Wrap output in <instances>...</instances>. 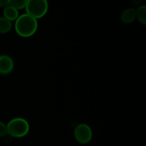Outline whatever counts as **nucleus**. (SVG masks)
<instances>
[{
    "mask_svg": "<svg viewBox=\"0 0 146 146\" xmlns=\"http://www.w3.org/2000/svg\"><path fill=\"white\" fill-rule=\"evenodd\" d=\"M7 134V125H5L4 123L0 121V137L5 136Z\"/></svg>",
    "mask_w": 146,
    "mask_h": 146,
    "instance_id": "nucleus-11",
    "label": "nucleus"
},
{
    "mask_svg": "<svg viewBox=\"0 0 146 146\" xmlns=\"http://www.w3.org/2000/svg\"><path fill=\"white\" fill-rule=\"evenodd\" d=\"M3 14H4V18H6L10 21H16L19 17L18 10L11 7V5H9L6 7L5 8H4Z\"/></svg>",
    "mask_w": 146,
    "mask_h": 146,
    "instance_id": "nucleus-7",
    "label": "nucleus"
},
{
    "mask_svg": "<svg viewBox=\"0 0 146 146\" xmlns=\"http://www.w3.org/2000/svg\"><path fill=\"white\" fill-rule=\"evenodd\" d=\"M92 131L88 125L79 124L74 130V136L76 140L81 144H86L92 138Z\"/></svg>",
    "mask_w": 146,
    "mask_h": 146,
    "instance_id": "nucleus-4",
    "label": "nucleus"
},
{
    "mask_svg": "<svg viewBox=\"0 0 146 146\" xmlns=\"http://www.w3.org/2000/svg\"><path fill=\"white\" fill-rule=\"evenodd\" d=\"M48 4L47 0H27L25 9L27 14L35 18H41L47 13Z\"/></svg>",
    "mask_w": 146,
    "mask_h": 146,
    "instance_id": "nucleus-3",
    "label": "nucleus"
},
{
    "mask_svg": "<svg viewBox=\"0 0 146 146\" xmlns=\"http://www.w3.org/2000/svg\"><path fill=\"white\" fill-rule=\"evenodd\" d=\"M135 17L137 19L143 24H146V6H140L135 9Z\"/></svg>",
    "mask_w": 146,
    "mask_h": 146,
    "instance_id": "nucleus-8",
    "label": "nucleus"
},
{
    "mask_svg": "<svg viewBox=\"0 0 146 146\" xmlns=\"http://www.w3.org/2000/svg\"><path fill=\"white\" fill-rule=\"evenodd\" d=\"M135 19V9L133 8H128L121 13V19L125 24H131Z\"/></svg>",
    "mask_w": 146,
    "mask_h": 146,
    "instance_id": "nucleus-6",
    "label": "nucleus"
},
{
    "mask_svg": "<svg viewBox=\"0 0 146 146\" xmlns=\"http://www.w3.org/2000/svg\"><path fill=\"white\" fill-rule=\"evenodd\" d=\"M27 3V0H11L9 5L15 8L16 9L20 10L25 9Z\"/></svg>",
    "mask_w": 146,
    "mask_h": 146,
    "instance_id": "nucleus-10",
    "label": "nucleus"
},
{
    "mask_svg": "<svg viewBox=\"0 0 146 146\" xmlns=\"http://www.w3.org/2000/svg\"><path fill=\"white\" fill-rule=\"evenodd\" d=\"M142 1L143 0H131V3L135 4V5H138V4H140L142 2Z\"/></svg>",
    "mask_w": 146,
    "mask_h": 146,
    "instance_id": "nucleus-13",
    "label": "nucleus"
},
{
    "mask_svg": "<svg viewBox=\"0 0 146 146\" xmlns=\"http://www.w3.org/2000/svg\"><path fill=\"white\" fill-rule=\"evenodd\" d=\"M11 0H0V8H5L10 4Z\"/></svg>",
    "mask_w": 146,
    "mask_h": 146,
    "instance_id": "nucleus-12",
    "label": "nucleus"
},
{
    "mask_svg": "<svg viewBox=\"0 0 146 146\" xmlns=\"http://www.w3.org/2000/svg\"><path fill=\"white\" fill-rule=\"evenodd\" d=\"M38 28L37 19L28 14L19 16L15 21V30L18 35L22 37H29L34 35Z\"/></svg>",
    "mask_w": 146,
    "mask_h": 146,
    "instance_id": "nucleus-1",
    "label": "nucleus"
},
{
    "mask_svg": "<svg viewBox=\"0 0 146 146\" xmlns=\"http://www.w3.org/2000/svg\"><path fill=\"white\" fill-rule=\"evenodd\" d=\"M14 68V61L7 55L0 56V74H8Z\"/></svg>",
    "mask_w": 146,
    "mask_h": 146,
    "instance_id": "nucleus-5",
    "label": "nucleus"
},
{
    "mask_svg": "<svg viewBox=\"0 0 146 146\" xmlns=\"http://www.w3.org/2000/svg\"><path fill=\"white\" fill-rule=\"evenodd\" d=\"M29 131V125L24 118H13L7 125V134L13 138H22L28 133Z\"/></svg>",
    "mask_w": 146,
    "mask_h": 146,
    "instance_id": "nucleus-2",
    "label": "nucleus"
},
{
    "mask_svg": "<svg viewBox=\"0 0 146 146\" xmlns=\"http://www.w3.org/2000/svg\"><path fill=\"white\" fill-rule=\"evenodd\" d=\"M12 24L11 21H9L4 17H0V34H7L11 30Z\"/></svg>",
    "mask_w": 146,
    "mask_h": 146,
    "instance_id": "nucleus-9",
    "label": "nucleus"
}]
</instances>
